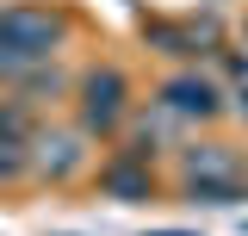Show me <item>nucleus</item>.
Instances as JSON below:
<instances>
[{"label": "nucleus", "instance_id": "nucleus-7", "mask_svg": "<svg viewBox=\"0 0 248 236\" xmlns=\"http://www.w3.org/2000/svg\"><path fill=\"white\" fill-rule=\"evenodd\" d=\"M0 137H6V143H25V149H31L37 124H31V106H25V100H6V106H0Z\"/></svg>", "mask_w": 248, "mask_h": 236}, {"label": "nucleus", "instance_id": "nucleus-4", "mask_svg": "<svg viewBox=\"0 0 248 236\" xmlns=\"http://www.w3.org/2000/svg\"><path fill=\"white\" fill-rule=\"evenodd\" d=\"M161 106H168L174 118H217L223 112V87L186 68V75H174V81L161 87Z\"/></svg>", "mask_w": 248, "mask_h": 236}, {"label": "nucleus", "instance_id": "nucleus-5", "mask_svg": "<svg viewBox=\"0 0 248 236\" xmlns=\"http://www.w3.org/2000/svg\"><path fill=\"white\" fill-rule=\"evenodd\" d=\"M180 174H186V186L192 180H242V162L230 143H192L180 155Z\"/></svg>", "mask_w": 248, "mask_h": 236}, {"label": "nucleus", "instance_id": "nucleus-11", "mask_svg": "<svg viewBox=\"0 0 248 236\" xmlns=\"http://www.w3.org/2000/svg\"><path fill=\"white\" fill-rule=\"evenodd\" d=\"M242 44H248V19H242Z\"/></svg>", "mask_w": 248, "mask_h": 236}, {"label": "nucleus", "instance_id": "nucleus-8", "mask_svg": "<svg viewBox=\"0 0 248 236\" xmlns=\"http://www.w3.org/2000/svg\"><path fill=\"white\" fill-rule=\"evenodd\" d=\"M186 193H192L199 205H236V199H248V186H242V180H192Z\"/></svg>", "mask_w": 248, "mask_h": 236}, {"label": "nucleus", "instance_id": "nucleus-3", "mask_svg": "<svg viewBox=\"0 0 248 236\" xmlns=\"http://www.w3.org/2000/svg\"><path fill=\"white\" fill-rule=\"evenodd\" d=\"M31 168L44 180H75L87 168V149H81V131H37L31 137Z\"/></svg>", "mask_w": 248, "mask_h": 236}, {"label": "nucleus", "instance_id": "nucleus-12", "mask_svg": "<svg viewBox=\"0 0 248 236\" xmlns=\"http://www.w3.org/2000/svg\"><path fill=\"white\" fill-rule=\"evenodd\" d=\"M161 236H180V230H161Z\"/></svg>", "mask_w": 248, "mask_h": 236}, {"label": "nucleus", "instance_id": "nucleus-10", "mask_svg": "<svg viewBox=\"0 0 248 236\" xmlns=\"http://www.w3.org/2000/svg\"><path fill=\"white\" fill-rule=\"evenodd\" d=\"M236 112H242V118H248V87H242V93H236Z\"/></svg>", "mask_w": 248, "mask_h": 236}, {"label": "nucleus", "instance_id": "nucleus-6", "mask_svg": "<svg viewBox=\"0 0 248 236\" xmlns=\"http://www.w3.org/2000/svg\"><path fill=\"white\" fill-rule=\"evenodd\" d=\"M99 186H106L112 199H124V205H143V199H149V162H112V168L99 174Z\"/></svg>", "mask_w": 248, "mask_h": 236}, {"label": "nucleus", "instance_id": "nucleus-2", "mask_svg": "<svg viewBox=\"0 0 248 236\" xmlns=\"http://www.w3.org/2000/svg\"><path fill=\"white\" fill-rule=\"evenodd\" d=\"M124 100H130V87H124L118 68H93V75H81V131H118Z\"/></svg>", "mask_w": 248, "mask_h": 236}, {"label": "nucleus", "instance_id": "nucleus-1", "mask_svg": "<svg viewBox=\"0 0 248 236\" xmlns=\"http://www.w3.org/2000/svg\"><path fill=\"white\" fill-rule=\"evenodd\" d=\"M62 37H68V19H62L56 6H31V0L0 6V81L50 62L62 50Z\"/></svg>", "mask_w": 248, "mask_h": 236}, {"label": "nucleus", "instance_id": "nucleus-9", "mask_svg": "<svg viewBox=\"0 0 248 236\" xmlns=\"http://www.w3.org/2000/svg\"><path fill=\"white\" fill-rule=\"evenodd\" d=\"M19 174H31V149L0 137V180H19Z\"/></svg>", "mask_w": 248, "mask_h": 236}]
</instances>
